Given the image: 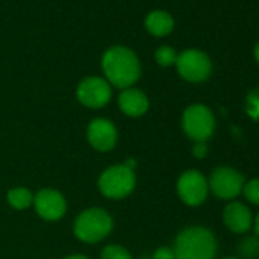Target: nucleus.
<instances>
[{
	"mask_svg": "<svg viewBox=\"0 0 259 259\" xmlns=\"http://www.w3.org/2000/svg\"><path fill=\"white\" fill-rule=\"evenodd\" d=\"M254 233H256V236H259V213L254 220Z\"/></svg>",
	"mask_w": 259,
	"mask_h": 259,
	"instance_id": "nucleus-23",
	"label": "nucleus"
},
{
	"mask_svg": "<svg viewBox=\"0 0 259 259\" xmlns=\"http://www.w3.org/2000/svg\"><path fill=\"white\" fill-rule=\"evenodd\" d=\"M153 259H174V251L171 248H168V247H160L154 253Z\"/></svg>",
	"mask_w": 259,
	"mask_h": 259,
	"instance_id": "nucleus-20",
	"label": "nucleus"
},
{
	"mask_svg": "<svg viewBox=\"0 0 259 259\" xmlns=\"http://www.w3.org/2000/svg\"><path fill=\"white\" fill-rule=\"evenodd\" d=\"M113 229V220L111 217L99 207H92L84 210L75 221V235L78 239L93 244L99 242Z\"/></svg>",
	"mask_w": 259,
	"mask_h": 259,
	"instance_id": "nucleus-3",
	"label": "nucleus"
},
{
	"mask_svg": "<svg viewBox=\"0 0 259 259\" xmlns=\"http://www.w3.org/2000/svg\"><path fill=\"white\" fill-rule=\"evenodd\" d=\"M174 259H213L215 238L204 227H188L179 233L174 244Z\"/></svg>",
	"mask_w": 259,
	"mask_h": 259,
	"instance_id": "nucleus-2",
	"label": "nucleus"
},
{
	"mask_svg": "<svg viewBox=\"0 0 259 259\" xmlns=\"http://www.w3.org/2000/svg\"><path fill=\"white\" fill-rule=\"evenodd\" d=\"M128 169H132V171H135V168H136V160L135 159H128L125 163H123Z\"/></svg>",
	"mask_w": 259,
	"mask_h": 259,
	"instance_id": "nucleus-22",
	"label": "nucleus"
},
{
	"mask_svg": "<svg viewBox=\"0 0 259 259\" xmlns=\"http://www.w3.org/2000/svg\"><path fill=\"white\" fill-rule=\"evenodd\" d=\"M98 185L105 197L113 200L123 198L132 194L136 186L135 171L128 169L125 165L110 166L101 174Z\"/></svg>",
	"mask_w": 259,
	"mask_h": 259,
	"instance_id": "nucleus-4",
	"label": "nucleus"
},
{
	"mask_svg": "<svg viewBox=\"0 0 259 259\" xmlns=\"http://www.w3.org/2000/svg\"><path fill=\"white\" fill-rule=\"evenodd\" d=\"M226 259H239V257H235V256H230V257H226Z\"/></svg>",
	"mask_w": 259,
	"mask_h": 259,
	"instance_id": "nucleus-26",
	"label": "nucleus"
},
{
	"mask_svg": "<svg viewBox=\"0 0 259 259\" xmlns=\"http://www.w3.org/2000/svg\"><path fill=\"white\" fill-rule=\"evenodd\" d=\"M247 200L253 204H259V179L250 180L248 183H244L242 188Z\"/></svg>",
	"mask_w": 259,
	"mask_h": 259,
	"instance_id": "nucleus-19",
	"label": "nucleus"
},
{
	"mask_svg": "<svg viewBox=\"0 0 259 259\" xmlns=\"http://www.w3.org/2000/svg\"><path fill=\"white\" fill-rule=\"evenodd\" d=\"M183 130L195 142H206L215 130L212 111L201 104L191 105L183 113Z\"/></svg>",
	"mask_w": 259,
	"mask_h": 259,
	"instance_id": "nucleus-5",
	"label": "nucleus"
},
{
	"mask_svg": "<svg viewBox=\"0 0 259 259\" xmlns=\"http://www.w3.org/2000/svg\"><path fill=\"white\" fill-rule=\"evenodd\" d=\"M238 250L245 259H253L259 254V239L257 238H247L239 244Z\"/></svg>",
	"mask_w": 259,
	"mask_h": 259,
	"instance_id": "nucleus-16",
	"label": "nucleus"
},
{
	"mask_svg": "<svg viewBox=\"0 0 259 259\" xmlns=\"http://www.w3.org/2000/svg\"><path fill=\"white\" fill-rule=\"evenodd\" d=\"M102 69L108 79L117 89H128L141 76V63L133 51L123 46L110 48L102 57Z\"/></svg>",
	"mask_w": 259,
	"mask_h": 259,
	"instance_id": "nucleus-1",
	"label": "nucleus"
},
{
	"mask_svg": "<svg viewBox=\"0 0 259 259\" xmlns=\"http://www.w3.org/2000/svg\"><path fill=\"white\" fill-rule=\"evenodd\" d=\"M64 259H87V257L82 256V254H70V256H67V257H64Z\"/></svg>",
	"mask_w": 259,
	"mask_h": 259,
	"instance_id": "nucleus-24",
	"label": "nucleus"
},
{
	"mask_svg": "<svg viewBox=\"0 0 259 259\" xmlns=\"http://www.w3.org/2000/svg\"><path fill=\"white\" fill-rule=\"evenodd\" d=\"M145 26H147L148 32H151L153 35L163 37V35H168L172 31L174 20L168 13L153 11L151 14H148V17L145 20Z\"/></svg>",
	"mask_w": 259,
	"mask_h": 259,
	"instance_id": "nucleus-14",
	"label": "nucleus"
},
{
	"mask_svg": "<svg viewBox=\"0 0 259 259\" xmlns=\"http://www.w3.org/2000/svg\"><path fill=\"white\" fill-rule=\"evenodd\" d=\"M37 213L46 221H57L66 213V200L55 189H41L34 197Z\"/></svg>",
	"mask_w": 259,
	"mask_h": 259,
	"instance_id": "nucleus-11",
	"label": "nucleus"
},
{
	"mask_svg": "<svg viewBox=\"0 0 259 259\" xmlns=\"http://www.w3.org/2000/svg\"><path fill=\"white\" fill-rule=\"evenodd\" d=\"M254 57H256V61L259 63V43H257L256 48H254Z\"/></svg>",
	"mask_w": 259,
	"mask_h": 259,
	"instance_id": "nucleus-25",
	"label": "nucleus"
},
{
	"mask_svg": "<svg viewBox=\"0 0 259 259\" xmlns=\"http://www.w3.org/2000/svg\"><path fill=\"white\" fill-rule=\"evenodd\" d=\"M192 153H194V156L198 157V159L206 157V154H207V147H206V144H204V142H197Z\"/></svg>",
	"mask_w": 259,
	"mask_h": 259,
	"instance_id": "nucleus-21",
	"label": "nucleus"
},
{
	"mask_svg": "<svg viewBox=\"0 0 259 259\" xmlns=\"http://www.w3.org/2000/svg\"><path fill=\"white\" fill-rule=\"evenodd\" d=\"M119 107L125 114L132 117H139L148 111L150 102L144 92L138 89H125L119 95Z\"/></svg>",
	"mask_w": 259,
	"mask_h": 259,
	"instance_id": "nucleus-13",
	"label": "nucleus"
},
{
	"mask_svg": "<svg viewBox=\"0 0 259 259\" xmlns=\"http://www.w3.org/2000/svg\"><path fill=\"white\" fill-rule=\"evenodd\" d=\"M209 185L200 171H185L177 182V192L183 203L188 206H198L207 197Z\"/></svg>",
	"mask_w": 259,
	"mask_h": 259,
	"instance_id": "nucleus-7",
	"label": "nucleus"
},
{
	"mask_svg": "<svg viewBox=\"0 0 259 259\" xmlns=\"http://www.w3.org/2000/svg\"><path fill=\"white\" fill-rule=\"evenodd\" d=\"M224 224L235 233H244L251 227V213L242 203L233 201L226 206L223 213Z\"/></svg>",
	"mask_w": 259,
	"mask_h": 259,
	"instance_id": "nucleus-12",
	"label": "nucleus"
},
{
	"mask_svg": "<svg viewBox=\"0 0 259 259\" xmlns=\"http://www.w3.org/2000/svg\"><path fill=\"white\" fill-rule=\"evenodd\" d=\"M209 188L221 200H233L244 188V177L232 168H217L209 180Z\"/></svg>",
	"mask_w": 259,
	"mask_h": 259,
	"instance_id": "nucleus-8",
	"label": "nucleus"
},
{
	"mask_svg": "<svg viewBox=\"0 0 259 259\" xmlns=\"http://www.w3.org/2000/svg\"><path fill=\"white\" fill-rule=\"evenodd\" d=\"M87 139L90 145L98 151H110L114 148L117 142V132L116 126L108 119H95L89 123L87 128Z\"/></svg>",
	"mask_w": 259,
	"mask_h": 259,
	"instance_id": "nucleus-10",
	"label": "nucleus"
},
{
	"mask_svg": "<svg viewBox=\"0 0 259 259\" xmlns=\"http://www.w3.org/2000/svg\"><path fill=\"white\" fill-rule=\"evenodd\" d=\"M177 54L172 48H168V46H163V48H159L156 51V61L160 64V66H171L177 61Z\"/></svg>",
	"mask_w": 259,
	"mask_h": 259,
	"instance_id": "nucleus-17",
	"label": "nucleus"
},
{
	"mask_svg": "<svg viewBox=\"0 0 259 259\" xmlns=\"http://www.w3.org/2000/svg\"><path fill=\"white\" fill-rule=\"evenodd\" d=\"M76 96L82 105L89 108H101L111 99V87L108 81L98 76H90L81 81Z\"/></svg>",
	"mask_w": 259,
	"mask_h": 259,
	"instance_id": "nucleus-9",
	"label": "nucleus"
},
{
	"mask_svg": "<svg viewBox=\"0 0 259 259\" xmlns=\"http://www.w3.org/2000/svg\"><path fill=\"white\" fill-rule=\"evenodd\" d=\"M176 64H177L179 73L191 82L204 81L210 75V69H212L209 57L204 52L195 51V49L182 52L177 57Z\"/></svg>",
	"mask_w": 259,
	"mask_h": 259,
	"instance_id": "nucleus-6",
	"label": "nucleus"
},
{
	"mask_svg": "<svg viewBox=\"0 0 259 259\" xmlns=\"http://www.w3.org/2000/svg\"><path fill=\"white\" fill-rule=\"evenodd\" d=\"M101 259H132V256H130V253L123 247L117 244H111L102 250Z\"/></svg>",
	"mask_w": 259,
	"mask_h": 259,
	"instance_id": "nucleus-18",
	"label": "nucleus"
},
{
	"mask_svg": "<svg viewBox=\"0 0 259 259\" xmlns=\"http://www.w3.org/2000/svg\"><path fill=\"white\" fill-rule=\"evenodd\" d=\"M8 201L14 209L22 210V209H26L28 206L32 204L34 197L26 188H16V189H11L8 192Z\"/></svg>",
	"mask_w": 259,
	"mask_h": 259,
	"instance_id": "nucleus-15",
	"label": "nucleus"
}]
</instances>
